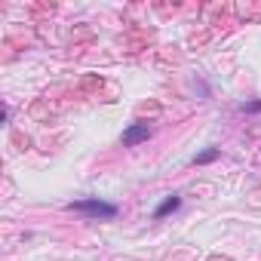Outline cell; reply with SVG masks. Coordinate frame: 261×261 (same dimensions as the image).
Masks as SVG:
<instances>
[{
  "instance_id": "cell-1",
  "label": "cell",
  "mask_w": 261,
  "mask_h": 261,
  "mask_svg": "<svg viewBox=\"0 0 261 261\" xmlns=\"http://www.w3.org/2000/svg\"><path fill=\"white\" fill-rule=\"evenodd\" d=\"M68 209L83 212V215H89V218H114V215H117V206H114V203H105V200H98V197L77 200V203H71Z\"/></svg>"
},
{
  "instance_id": "cell-2",
  "label": "cell",
  "mask_w": 261,
  "mask_h": 261,
  "mask_svg": "<svg viewBox=\"0 0 261 261\" xmlns=\"http://www.w3.org/2000/svg\"><path fill=\"white\" fill-rule=\"evenodd\" d=\"M148 136H151V129H148V123H136V126H129L126 133H123V145H139V142H148Z\"/></svg>"
},
{
  "instance_id": "cell-3",
  "label": "cell",
  "mask_w": 261,
  "mask_h": 261,
  "mask_svg": "<svg viewBox=\"0 0 261 261\" xmlns=\"http://www.w3.org/2000/svg\"><path fill=\"white\" fill-rule=\"evenodd\" d=\"M178 206H181V197H178V194H172V197H166V200H163V203L157 206L154 218H166V215H169V212H175Z\"/></svg>"
},
{
  "instance_id": "cell-4",
  "label": "cell",
  "mask_w": 261,
  "mask_h": 261,
  "mask_svg": "<svg viewBox=\"0 0 261 261\" xmlns=\"http://www.w3.org/2000/svg\"><path fill=\"white\" fill-rule=\"evenodd\" d=\"M215 157H218V148H209V151L197 154V157H194V163H209V160H215Z\"/></svg>"
},
{
  "instance_id": "cell-5",
  "label": "cell",
  "mask_w": 261,
  "mask_h": 261,
  "mask_svg": "<svg viewBox=\"0 0 261 261\" xmlns=\"http://www.w3.org/2000/svg\"><path fill=\"white\" fill-rule=\"evenodd\" d=\"M246 111H261V101H252V105H246Z\"/></svg>"
}]
</instances>
